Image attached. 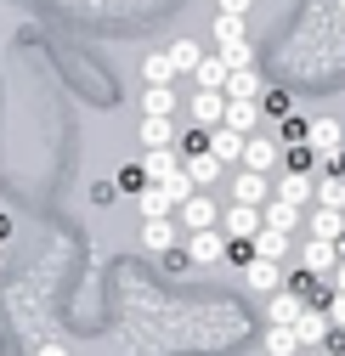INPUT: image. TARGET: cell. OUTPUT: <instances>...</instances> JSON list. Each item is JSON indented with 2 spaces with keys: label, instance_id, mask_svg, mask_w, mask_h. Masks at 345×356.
<instances>
[{
  "label": "cell",
  "instance_id": "obj_1",
  "mask_svg": "<svg viewBox=\"0 0 345 356\" xmlns=\"http://www.w3.org/2000/svg\"><path fill=\"white\" fill-rule=\"evenodd\" d=\"M227 249H232V238H227L221 227H209V232H193V238L182 243V254H187L193 266H221V260H227Z\"/></svg>",
  "mask_w": 345,
  "mask_h": 356
},
{
  "label": "cell",
  "instance_id": "obj_2",
  "mask_svg": "<svg viewBox=\"0 0 345 356\" xmlns=\"http://www.w3.org/2000/svg\"><path fill=\"white\" fill-rule=\"evenodd\" d=\"M176 215H182V232L193 238V232H209V227H215V215H221V204H215L209 193H193V198H187V204H182Z\"/></svg>",
  "mask_w": 345,
  "mask_h": 356
},
{
  "label": "cell",
  "instance_id": "obj_3",
  "mask_svg": "<svg viewBox=\"0 0 345 356\" xmlns=\"http://www.w3.org/2000/svg\"><path fill=\"white\" fill-rule=\"evenodd\" d=\"M261 227H266V215H261V209H249V204H232V209H227V227H221V232H227L232 243H255V238H261Z\"/></svg>",
  "mask_w": 345,
  "mask_h": 356
},
{
  "label": "cell",
  "instance_id": "obj_4",
  "mask_svg": "<svg viewBox=\"0 0 345 356\" xmlns=\"http://www.w3.org/2000/svg\"><path fill=\"white\" fill-rule=\"evenodd\" d=\"M300 260H306V272H312V277H334V272H339V243L306 238V249H300Z\"/></svg>",
  "mask_w": 345,
  "mask_h": 356
},
{
  "label": "cell",
  "instance_id": "obj_5",
  "mask_svg": "<svg viewBox=\"0 0 345 356\" xmlns=\"http://www.w3.org/2000/svg\"><path fill=\"white\" fill-rule=\"evenodd\" d=\"M243 283H249L255 294H266V300L289 289V283H283V266H278V260H255V266H243Z\"/></svg>",
  "mask_w": 345,
  "mask_h": 356
},
{
  "label": "cell",
  "instance_id": "obj_6",
  "mask_svg": "<svg viewBox=\"0 0 345 356\" xmlns=\"http://www.w3.org/2000/svg\"><path fill=\"white\" fill-rule=\"evenodd\" d=\"M300 317H306V300H300V294H289V289H283V294H272V300H266V328H294Z\"/></svg>",
  "mask_w": 345,
  "mask_h": 356
},
{
  "label": "cell",
  "instance_id": "obj_7",
  "mask_svg": "<svg viewBox=\"0 0 345 356\" xmlns=\"http://www.w3.org/2000/svg\"><path fill=\"white\" fill-rule=\"evenodd\" d=\"M294 334H300V345H328V334H334L328 305H306V317L294 323Z\"/></svg>",
  "mask_w": 345,
  "mask_h": 356
},
{
  "label": "cell",
  "instance_id": "obj_8",
  "mask_svg": "<svg viewBox=\"0 0 345 356\" xmlns=\"http://www.w3.org/2000/svg\"><path fill=\"white\" fill-rule=\"evenodd\" d=\"M312 153H317V159L345 153V124H339V119H312Z\"/></svg>",
  "mask_w": 345,
  "mask_h": 356
},
{
  "label": "cell",
  "instance_id": "obj_9",
  "mask_svg": "<svg viewBox=\"0 0 345 356\" xmlns=\"http://www.w3.org/2000/svg\"><path fill=\"white\" fill-rule=\"evenodd\" d=\"M142 243H147V254H176L182 232H176V220H142Z\"/></svg>",
  "mask_w": 345,
  "mask_h": 356
},
{
  "label": "cell",
  "instance_id": "obj_10",
  "mask_svg": "<svg viewBox=\"0 0 345 356\" xmlns=\"http://www.w3.org/2000/svg\"><path fill=\"white\" fill-rule=\"evenodd\" d=\"M232 204H249V209H266V204H272V187H266V175H255V170H243L238 181H232Z\"/></svg>",
  "mask_w": 345,
  "mask_h": 356
},
{
  "label": "cell",
  "instance_id": "obj_11",
  "mask_svg": "<svg viewBox=\"0 0 345 356\" xmlns=\"http://www.w3.org/2000/svg\"><path fill=\"white\" fill-rule=\"evenodd\" d=\"M193 119H198V130L227 124V97L221 91H193Z\"/></svg>",
  "mask_w": 345,
  "mask_h": 356
},
{
  "label": "cell",
  "instance_id": "obj_12",
  "mask_svg": "<svg viewBox=\"0 0 345 356\" xmlns=\"http://www.w3.org/2000/svg\"><path fill=\"white\" fill-rule=\"evenodd\" d=\"M243 147H249V136H238V130H227V124L209 130V153L221 164H243Z\"/></svg>",
  "mask_w": 345,
  "mask_h": 356
},
{
  "label": "cell",
  "instance_id": "obj_13",
  "mask_svg": "<svg viewBox=\"0 0 345 356\" xmlns=\"http://www.w3.org/2000/svg\"><path fill=\"white\" fill-rule=\"evenodd\" d=\"M142 170H147V181H153V187H164L170 175L182 170V159H176V147H153V153H142Z\"/></svg>",
  "mask_w": 345,
  "mask_h": 356
},
{
  "label": "cell",
  "instance_id": "obj_14",
  "mask_svg": "<svg viewBox=\"0 0 345 356\" xmlns=\"http://www.w3.org/2000/svg\"><path fill=\"white\" fill-rule=\"evenodd\" d=\"M227 79H232V68L221 63V51H215V57H204V63H198V74H193V85H198V91H221V97H227Z\"/></svg>",
  "mask_w": 345,
  "mask_h": 356
},
{
  "label": "cell",
  "instance_id": "obj_15",
  "mask_svg": "<svg viewBox=\"0 0 345 356\" xmlns=\"http://www.w3.org/2000/svg\"><path fill=\"white\" fill-rule=\"evenodd\" d=\"M278 198L294 204V209H312V204H317V187H312V175H283V181H278Z\"/></svg>",
  "mask_w": 345,
  "mask_h": 356
},
{
  "label": "cell",
  "instance_id": "obj_16",
  "mask_svg": "<svg viewBox=\"0 0 345 356\" xmlns=\"http://www.w3.org/2000/svg\"><path fill=\"white\" fill-rule=\"evenodd\" d=\"M187 175L198 181V193H209V187H215V181L227 175V164L215 159V153H193V159H187Z\"/></svg>",
  "mask_w": 345,
  "mask_h": 356
},
{
  "label": "cell",
  "instance_id": "obj_17",
  "mask_svg": "<svg viewBox=\"0 0 345 356\" xmlns=\"http://www.w3.org/2000/svg\"><path fill=\"white\" fill-rule=\"evenodd\" d=\"M272 164H278L272 136H249V147H243V170H255V175H272Z\"/></svg>",
  "mask_w": 345,
  "mask_h": 356
},
{
  "label": "cell",
  "instance_id": "obj_18",
  "mask_svg": "<svg viewBox=\"0 0 345 356\" xmlns=\"http://www.w3.org/2000/svg\"><path fill=\"white\" fill-rule=\"evenodd\" d=\"M312 238L339 243V238H345V209H317V204H312Z\"/></svg>",
  "mask_w": 345,
  "mask_h": 356
},
{
  "label": "cell",
  "instance_id": "obj_19",
  "mask_svg": "<svg viewBox=\"0 0 345 356\" xmlns=\"http://www.w3.org/2000/svg\"><path fill=\"white\" fill-rule=\"evenodd\" d=\"M261 97H266V85H261V74H255V68H243V74L227 79V102H261Z\"/></svg>",
  "mask_w": 345,
  "mask_h": 356
},
{
  "label": "cell",
  "instance_id": "obj_20",
  "mask_svg": "<svg viewBox=\"0 0 345 356\" xmlns=\"http://www.w3.org/2000/svg\"><path fill=\"white\" fill-rule=\"evenodd\" d=\"M136 209H142V220H170V215H176V198H170L164 187H147L136 198Z\"/></svg>",
  "mask_w": 345,
  "mask_h": 356
},
{
  "label": "cell",
  "instance_id": "obj_21",
  "mask_svg": "<svg viewBox=\"0 0 345 356\" xmlns=\"http://www.w3.org/2000/svg\"><path fill=\"white\" fill-rule=\"evenodd\" d=\"M176 113V91L170 85H147V97H142V119H170Z\"/></svg>",
  "mask_w": 345,
  "mask_h": 356
},
{
  "label": "cell",
  "instance_id": "obj_22",
  "mask_svg": "<svg viewBox=\"0 0 345 356\" xmlns=\"http://www.w3.org/2000/svg\"><path fill=\"white\" fill-rule=\"evenodd\" d=\"M255 124H261V102H227V130L255 136Z\"/></svg>",
  "mask_w": 345,
  "mask_h": 356
},
{
  "label": "cell",
  "instance_id": "obj_23",
  "mask_svg": "<svg viewBox=\"0 0 345 356\" xmlns=\"http://www.w3.org/2000/svg\"><path fill=\"white\" fill-rule=\"evenodd\" d=\"M261 215H266V232H283V238L300 227V209H294V204H283V198H272Z\"/></svg>",
  "mask_w": 345,
  "mask_h": 356
},
{
  "label": "cell",
  "instance_id": "obj_24",
  "mask_svg": "<svg viewBox=\"0 0 345 356\" xmlns=\"http://www.w3.org/2000/svg\"><path fill=\"white\" fill-rule=\"evenodd\" d=\"M289 254H294V243H289L283 232H266V227H261V238H255V260H278V266H283Z\"/></svg>",
  "mask_w": 345,
  "mask_h": 356
},
{
  "label": "cell",
  "instance_id": "obj_25",
  "mask_svg": "<svg viewBox=\"0 0 345 356\" xmlns=\"http://www.w3.org/2000/svg\"><path fill=\"white\" fill-rule=\"evenodd\" d=\"M215 46H232V40H249V17H227V12H215Z\"/></svg>",
  "mask_w": 345,
  "mask_h": 356
},
{
  "label": "cell",
  "instance_id": "obj_26",
  "mask_svg": "<svg viewBox=\"0 0 345 356\" xmlns=\"http://www.w3.org/2000/svg\"><path fill=\"white\" fill-rule=\"evenodd\" d=\"M113 181H119V193H136V198L153 187V181H147V170H142V159H136V164H119V170H113Z\"/></svg>",
  "mask_w": 345,
  "mask_h": 356
},
{
  "label": "cell",
  "instance_id": "obj_27",
  "mask_svg": "<svg viewBox=\"0 0 345 356\" xmlns=\"http://www.w3.org/2000/svg\"><path fill=\"white\" fill-rule=\"evenodd\" d=\"M170 142H176V124H170V119H142V147L153 153V147H170Z\"/></svg>",
  "mask_w": 345,
  "mask_h": 356
},
{
  "label": "cell",
  "instance_id": "obj_28",
  "mask_svg": "<svg viewBox=\"0 0 345 356\" xmlns=\"http://www.w3.org/2000/svg\"><path fill=\"white\" fill-rule=\"evenodd\" d=\"M317 209H345V175H323L317 181Z\"/></svg>",
  "mask_w": 345,
  "mask_h": 356
},
{
  "label": "cell",
  "instance_id": "obj_29",
  "mask_svg": "<svg viewBox=\"0 0 345 356\" xmlns=\"http://www.w3.org/2000/svg\"><path fill=\"white\" fill-rule=\"evenodd\" d=\"M142 79H147V85H170V79H176V63H170V51H153V57L142 63Z\"/></svg>",
  "mask_w": 345,
  "mask_h": 356
},
{
  "label": "cell",
  "instance_id": "obj_30",
  "mask_svg": "<svg viewBox=\"0 0 345 356\" xmlns=\"http://www.w3.org/2000/svg\"><path fill=\"white\" fill-rule=\"evenodd\" d=\"M170 63H176V74H198V63H204V51L193 46V40H176V46H170Z\"/></svg>",
  "mask_w": 345,
  "mask_h": 356
},
{
  "label": "cell",
  "instance_id": "obj_31",
  "mask_svg": "<svg viewBox=\"0 0 345 356\" xmlns=\"http://www.w3.org/2000/svg\"><path fill=\"white\" fill-rule=\"evenodd\" d=\"M221 63L232 74H243V68H255V46H249V40H232V46H221Z\"/></svg>",
  "mask_w": 345,
  "mask_h": 356
},
{
  "label": "cell",
  "instance_id": "obj_32",
  "mask_svg": "<svg viewBox=\"0 0 345 356\" xmlns=\"http://www.w3.org/2000/svg\"><path fill=\"white\" fill-rule=\"evenodd\" d=\"M278 136H283L289 147H300V142H312V119H300V113H289V119L278 124Z\"/></svg>",
  "mask_w": 345,
  "mask_h": 356
},
{
  "label": "cell",
  "instance_id": "obj_33",
  "mask_svg": "<svg viewBox=\"0 0 345 356\" xmlns=\"http://www.w3.org/2000/svg\"><path fill=\"white\" fill-rule=\"evenodd\" d=\"M164 193L176 198V209H182V204H187V198L198 193V181H193V175H187V164H182V170H176V175H170V181H164Z\"/></svg>",
  "mask_w": 345,
  "mask_h": 356
},
{
  "label": "cell",
  "instance_id": "obj_34",
  "mask_svg": "<svg viewBox=\"0 0 345 356\" xmlns=\"http://www.w3.org/2000/svg\"><path fill=\"white\" fill-rule=\"evenodd\" d=\"M266 350H272V356H294V350H300V334H294V328H266Z\"/></svg>",
  "mask_w": 345,
  "mask_h": 356
},
{
  "label": "cell",
  "instance_id": "obj_35",
  "mask_svg": "<svg viewBox=\"0 0 345 356\" xmlns=\"http://www.w3.org/2000/svg\"><path fill=\"white\" fill-rule=\"evenodd\" d=\"M312 170H317V153H312V142L289 147V175H312Z\"/></svg>",
  "mask_w": 345,
  "mask_h": 356
},
{
  "label": "cell",
  "instance_id": "obj_36",
  "mask_svg": "<svg viewBox=\"0 0 345 356\" xmlns=\"http://www.w3.org/2000/svg\"><path fill=\"white\" fill-rule=\"evenodd\" d=\"M261 113H266V119H289V113H294L289 91H266V97H261Z\"/></svg>",
  "mask_w": 345,
  "mask_h": 356
},
{
  "label": "cell",
  "instance_id": "obj_37",
  "mask_svg": "<svg viewBox=\"0 0 345 356\" xmlns=\"http://www.w3.org/2000/svg\"><path fill=\"white\" fill-rule=\"evenodd\" d=\"M289 294H300V300L312 305V294H317V277H312V272H300V277H289Z\"/></svg>",
  "mask_w": 345,
  "mask_h": 356
},
{
  "label": "cell",
  "instance_id": "obj_38",
  "mask_svg": "<svg viewBox=\"0 0 345 356\" xmlns=\"http://www.w3.org/2000/svg\"><path fill=\"white\" fill-rule=\"evenodd\" d=\"M91 198H97V204H113V198H119V181H113V175H102V181H91Z\"/></svg>",
  "mask_w": 345,
  "mask_h": 356
},
{
  "label": "cell",
  "instance_id": "obj_39",
  "mask_svg": "<svg viewBox=\"0 0 345 356\" xmlns=\"http://www.w3.org/2000/svg\"><path fill=\"white\" fill-rule=\"evenodd\" d=\"M164 272H170V277H187L193 260H182V249H176V254H164Z\"/></svg>",
  "mask_w": 345,
  "mask_h": 356
},
{
  "label": "cell",
  "instance_id": "obj_40",
  "mask_svg": "<svg viewBox=\"0 0 345 356\" xmlns=\"http://www.w3.org/2000/svg\"><path fill=\"white\" fill-rule=\"evenodd\" d=\"M328 317H334V328L345 334V294H328Z\"/></svg>",
  "mask_w": 345,
  "mask_h": 356
},
{
  "label": "cell",
  "instance_id": "obj_41",
  "mask_svg": "<svg viewBox=\"0 0 345 356\" xmlns=\"http://www.w3.org/2000/svg\"><path fill=\"white\" fill-rule=\"evenodd\" d=\"M249 6H255V0H221L215 12H227V17H249Z\"/></svg>",
  "mask_w": 345,
  "mask_h": 356
},
{
  "label": "cell",
  "instance_id": "obj_42",
  "mask_svg": "<svg viewBox=\"0 0 345 356\" xmlns=\"http://www.w3.org/2000/svg\"><path fill=\"white\" fill-rule=\"evenodd\" d=\"M323 356H345V334H339V328L328 334V345H323Z\"/></svg>",
  "mask_w": 345,
  "mask_h": 356
},
{
  "label": "cell",
  "instance_id": "obj_43",
  "mask_svg": "<svg viewBox=\"0 0 345 356\" xmlns=\"http://www.w3.org/2000/svg\"><path fill=\"white\" fill-rule=\"evenodd\" d=\"M34 356H68V345H40Z\"/></svg>",
  "mask_w": 345,
  "mask_h": 356
},
{
  "label": "cell",
  "instance_id": "obj_44",
  "mask_svg": "<svg viewBox=\"0 0 345 356\" xmlns=\"http://www.w3.org/2000/svg\"><path fill=\"white\" fill-rule=\"evenodd\" d=\"M6 238H12V215L0 209V243H6Z\"/></svg>",
  "mask_w": 345,
  "mask_h": 356
},
{
  "label": "cell",
  "instance_id": "obj_45",
  "mask_svg": "<svg viewBox=\"0 0 345 356\" xmlns=\"http://www.w3.org/2000/svg\"><path fill=\"white\" fill-rule=\"evenodd\" d=\"M334 294H345V260H339V272H334Z\"/></svg>",
  "mask_w": 345,
  "mask_h": 356
},
{
  "label": "cell",
  "instance_id": "obj_46",
  "mask_svg": "<svg viewBox=\"0 0 345 356\" xmlns=\"http://www.w3.org/2000/svg\"><path fill=\"white\" fill-rule=\"evenodd\" d=\"M339 17H345V0H339Z\"/></svg>",
  "mask_w": 345,
  "mask_h": 356
},
{
  "label": "cell",
  "instance_id": "obj_47",
  "mask_svg": "<svg viewBox=\"0 0 345 356\" xmlns=\"http://www.w3.org/2000/svg\"><path fill=\"white\" fill-rule=\"evenodd\" d=\"M0 249H6V243H0Z\"/></svg>",
  "mask_w": 345,
  "mask_h": 356
}]
</instances>
